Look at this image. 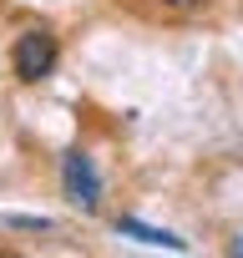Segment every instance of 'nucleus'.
I'll use <instances>...</instances> for the list:
<instances>
[{
  "label": "nucleus",
  "instance_id": "nucleus-1",
  "mask_svg": "<svg viewBox=\"0 0 243 258\" xmlns=\"http://www.w3.org/2000/svg\"><path fill=\"white\" fill-rule=\"evenodd\" d=\"M61 192L81 213H96L101 208V172H96V162L86 152H66L61 157Z\"/></svg>",
  "mask_w": 243,
  "mask_h": 258
},
{
  "label": "nucleus",
  "instance_id": "nucleus-2",
  "mask_svg": "<svg viewBox=\"0 0 243 258\" xmlns=\"http://www.w3.org/2000/svg\"><path fill=\"white\" fill-rule=\"evenodd\" d=\"M56 56H61V46H56L51 31H26V36H16L11 66H16L21 81H46V76L56 71Z\"/></svg>",
  "mask_w": 243,
  "mask_h": 258
},
{
  "label": "nucleus",
  "instance_id": "nucleus-3",
  "mask_svg": "<svg viewBox=\"0 0 243 258\" xmlns=\"http://www.w3.org/2000/svg\"><path fill=\"white\" fill-rule=\"evenodd\" d=\"M116 233H127V238H137V243H147V248H172V253H183V248H188L177 233L152 228V223H142V218H116Z\"/></svg>",
  "mask_w": 243,
  "mask_h": 258
},
{
  "label": "nucleus",
  "instance_id": "nucleus-4",
  "mask_svg": "<svg viewBox=\"0 0 243 258\" xmlns=\"http://www.w3.org/2000/svg\"><path fill=\"white\" fill-rule=\"evenodd\" d=\"M162 6H172V11H203V0H162Z\"/></svg>",
  "mask_w": 243,
  "mask_h": 258
},
{
  "label": "nucleus",
  "instance_id": "nucleus-5",
  "mask_svg": "<svg viewBox=\"0 0 243 258\" xmlns=\"http://www.w3.org/2000/svg\"><path fill=\"white\" fill-rule=\"evenodd\" d=\"M228 253H238V258H243V233H238V238H233V248H228Z\"/></svg>",
  "mask_w": 243,
  "mask_h": 258
}]
</instances>
